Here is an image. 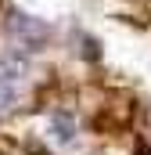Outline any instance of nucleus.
Returning <instances> with one entry per match:
<instances>
[{
	"label": "nucleus",
	"mask_w": 151,
	"mask_h": 155,
	"mask_svg": "<svg viewBox=\"0 0 151 155\" xmlns=\"http://www.w3.org/2000/svg\"><path fill=\"white\" fill-rule=\"evenodd\" d=\"M11 25H14L22 36L29 40V43H43V40L50 36V29H47L43 22H36V18H25V15H11Z\"/></svg>",
	"instance_id": "1"
}]
</instances>
